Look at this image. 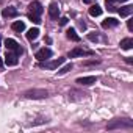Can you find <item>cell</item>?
<instances>
[{"mask_svg": "<svg viewBox=\"0 0 133 133\" xmlns=\"http://www.w3.org/2000/svg\"><path fill=\"white\" fill-rule=\"evenodd\" d=\"M63 63H64V58H56V59H53V61H47V59H45V61L42 63V66H44L45 69H52V71H53V69H58Z\"/></svg>", "mask_w": 133, "mask_h": 133, "instance_id": "obj_4", "label": "cell"}, {"mask_svg": "<svg viewBox=\"0 0 133 133\" xmlns=\"http://www.w3.org/2000/svg\"><path fill=\"white\" fill-rule=\"evenodd\" d=\"M38 36H39V30L38 28H30L28 33H27V39H30V41H35Z\"/></svg>", "mask_w": 133, "mask_h": 133, "instance_id": "obj_18", "label": "cell"}, {"mask_svg": "<svg viewBox=\"0 0 133 133\" xmlns=\"http://www.w3.org/2000/svg\"><path fill=\"white\" fill-rule=\"evenodd\" d=\"M11 27H13L14 31H19V33H21V31L25 30V22H22V21H16V22H13Z\"/></svg>", "mask_w": 133, "mask_h": 133, "instance_id": "obj_16", "label": "cell"}, {"mask_svg": "<svg viewBox=\"0 0 133 133\" xmlns=\"http://www.w3.org/2000/svg\"><path fill=\"white\" fill-rule=\"evenodd\" d=\"M88 39H89V41H97V39H99V36H97V33H96V31H92V33H89V35H88Z\"/></svg>", "mask_w": 133, "mask_h": 133, "instance_id": "obj_21", "label": "cell"}, {"mask_svg": "<svg viewBox=\"0 0 133 133\" xmlns=\"http://www.w3.org/2000/svg\"><path fill=\"white\" fill-rule=\"evenodd\" d=\"M49 14H50V17L52 19H58V16H59V6H58V3H50V6H49Z\"/></svg>", "mask_w": 133, "mask_h": 133, "instance_id": "obj_9", "label": "cell"}, {"mask_svg": "<svg viewBox=\"0 0 133 133\" xmlns=\"http://www.w3.org/2000/svg\"><path fill=\"white\" fill-rule=\"evenodd\" d=\"M89 14H91L92 17H97V16L102 14V8H100L99 5H92V6L89 8Z\"/></svg>", "mask_w": 133, "mask_h": 133, "instance_id": "obj_17", "label": "cell"}, {"mask_svg": "<svg viewBox=\"0 0 133 133\" xmlns=\"http://www.w3.org/2000/svg\"><path fill=\"white\" fill-rule=\"evenodd\" d=\"M116 2V0H107V5H113Z\"/></svg>", "mask_w": 133, "mask_h": 133, "instance_id": "obj_26", "label": "cell"}, {"mask_svg": "<svg viewBox=\"0 0 133 133\" xmlns=\"http://www.w3.org/2000/svg\"><path fill=\"white\" fill-rule=\"evenodd\" d=\"M24 96L27 99H44V97H47V91H44V89H31V91H27Z\"/></svg>", "mask_w": 133, "mask_h": 133, "instance_id": "obj_1", "label": "cell"}, {"mask_svg": "<svg viewBox=\"0 0 133 133\" xmlns=\"http://www.w3.org/2000/svg\"><path fill=\"white\" fill-rule=\"evenodd\" d=\"M3 16L5 17H16L17 16V10L14 6H8V8L3 10Z\"/></svg>", "mask_w": 133, "mask_h": 133, "instance_id": "obj_13", "label": "cell"}, {"mask_svg": "<svg viewBox=\"0 0 133 133\" xmlns=\"http://www.w3.org/2000/svg\"><path fill=\"white\" fill-rule=\"evenodd\" d=\"M17 55L16 53H8L6 52V56H5V63H6V66H16L17 64Z\"/></svg>", "mask_w": 133, "mask_h": 133, "instance_id": "obj_11", "label": "cell"}, {"mask_svg": "<svg viewBox=\"0 0 133 133\" xmlns=\"http://www.w3.org/2000/svg\"><path fill=\"white\" fill-rule=\"evenodd\" d=\"M131 13H133V6H131V5L122 6V8L119 10V14H121V17H128V16H130Z\"/></svg>", "mask_w": 133, "mask_h": 133, "instance_id": "obj_12", "label": "cell"}, {"mask_svg": "<svg viewBox=\"0 0 133 133\" xmlns=\"http://www.w3.org/2000/svg\"><path fill=\"white\" fill-rule=\"evenodd\" d=\"M96 80H97L96 77L89 75V77H80V78H77V83L78 85H83V86H89V85H94Z\"/></svg>", "mask_w": 133, "mask_h": 133, "instance_id": "obj_7", "label": "cell"}, {"mask_svg": "<svg viewBox=\"0 0 133 133\" xmlns=\"http://www.w3.org/2000/svg\"><path fill=\"white\" fill-rule=\"evenodd\" d=\"M128 30H130V31L133 30V21H128Z\"/></svg>", "mask_w": 133, "mask_h": 133, "instance_id": "obj_23", "label": "cell"}, {"mask_svg": "<svg viewBox=\"0 0 133 133\" xmlns=\"http://www.w3.org/2000/svg\"><path fill=\"white\" fill-rule=\"evenodd\" d=\"M78 27H80V28H83V30H85V28H86V24H85V22H78Z\"/></svg>", "mask_w": 133, "mask_h": 133, "instance_id": "obj_24", "label": "cell"}, {"mask_svg": "<svg viewBox=\"0 0 133 133\" xmlns=\"http://www.w3.org/2000/svg\"><path fill=\"white\" fill-rule=\"evenodd\" d=\"M121 2H125V0H121Z\"/></svg>", "mask_w": 133, "mask_h": 133, "instance_id": "obj_28", "label": "cell"}, {"mask_svg": "<svg viewBox=\"0 0 133 133\" xmlns=\"http://www.w3.org/2000/svg\"><path fill=\"white\" fill-rule=\"evenodd\" d=\"M131 47H133V39H131V38H125V39L121 41V49H124V50H130Z\"/></svg>", "mask_w": 133, "mask_h": 133, "instance_id": "obj_14", "label": "cell"}, {"mask_svg": "<svg viewBox=\"0 0 133 133\" xmlns=\"http://www.w3.org/2000/svg\"><path fill=\"white\" fill-rule=\"evenodd\" d=\"M28 8H30V13H31V14H36V16H39V14L42 13V5H41L39 2H31Z\"/></svg>", "mask_w": 133, "mask_h": 133, "instance_id": "obj_8", "label": "cell"}, {"mask_svg": "<svg viewBox=\"0 0 133 133\" xmlns=\"http://www.w3.org/2000/svg\"><path fill=\"white\" fill-rule=\"evenodd\" d=\"M36 59L38 61H45V59H49L50 56H52V50L50 49H47V47H42L41 50H38L36 52Z\"/></svg>", "mask_w": 133, "mask_h": 133, "instance_id": "obj_5", "label": "cell"}, {"mask_svg": "<svg viewBox=\"0 0 133 133\" xmlns=\"http://www.w3.org/2000/svg\"><path fill=\"white\" fill-rule=\"evenodd\" d=\"M5 45H6L8 50H14V53H16L17 56L22 55V47H21L14 39H6V41H5Z\"/></svg>", "mask_w": 133, "mask_h": 133, "instance_id": "obj_2", "label": "cell"}, {"mask_svg": "<svg viewBox=\"0 0 133 133\" xmlns=\"http://www.w3.org/2000/svg\"><path fill=\"white\" fill-rule=\"evenodd\" d=\"M68 21H69L68 17H61L59 19V25H66V24H68Z\"/></svg>", "mask_w": 133, "mask_h": 133, "instance_id": "obj_22", "label": "cell"}, {"mask_svg": "<svg viewBox=\"0 0 133 133\" xmlns=\"http://www.w3.org/2000/svg\"><path fill=\"white\" fill-rule=\"evenodd\" d=\"M117 25H119V21L114 19V17H108V19H105L102 22V27L103 28H113V27H117Z\"/></svg>", "mask_w": 133, "mask_h": 133, "instance_id": "obj_10", "label": "cell"}, {"mask_svg": "<svg viewBox=\"0 0 133 133\" xmlns=\"http://www.w3.org/2000/svg\"><path fill=\"white\" fill-rule=\"evenodd\" d=\"M125 61H127V63H128V64H131V63H133V59H131V58H130V56H127V58H125Z\"/></svg>", "mask_w": 133, "mask_h": 133, "instance_id": "obj_25", "label": "cell"}, {"mask_svg": "<svg viewBox=\"0 0 133 133\" xmlns=\"http://www.w3.org/2000/svg\"><path fill=\"white\" fill-rule=\"evenodd\" d=\"M71 69H72V64H66L63 69H59V71H58V75H64V74H68Z\"/></svg>", "mask_w": 133, "mask_h": 133, "instance_id": "obj_19", "label": "cell"}, {"mask_svg": "<svg viewBox=\"0 0 133 133\" xmlns=\"http://www.w3.org/2000/svg\"><path fill=\"white\" fill-rule=\"evenodd\" d=\"M2 64H3V63H2V58H0V68H2Z\"/></svg>", "mask_w": 133, "mask_h": 133, "instance_id": "obj_27", "label": "cell"}, {"mask_svg": "<svg viewBox=\"0 0 133 133\" xmlns=\"http://www.w3.org/2000/svg\"><path fill=\"white\" fill-rule=\"evenodd\" d=\"M28 19L31 21V22H35V24H41V19H39V16H36V14H28Z\"/></svg>", "mask_w": 133, "mask_h": 133, "instance_id": "obj_20", "label": "cell"}, {"mask_svg": "<svg viewBox=\"0 0 133 133\" xmlns=\"http://www.w3.org/2000/svg\"><path fill=\"white\" fill-rule=\"evenodd\" d=\"M83 55H92V52L85 50V49H80V47H75L74 50L69 52V58H77V56H83Z\"/></svg>", "mask_w": 133, "mask_h": 133, "instance_id": "obj_6", "label": "cell"}, {"mask_svg": "<svg viewBox=\"0 0 133 133\" xmlns=\"http://www.w3.org/2000/svg\"><path fill=\"white\" fill-rule=\"evenodd\" d=\"M66 35H68V38H69L71 41H74V42H78V41H80V36L77 35V31H75L74 28H69L68 31H66Z\"/></svg>", "mask_w": 133, "mask_h": 133, "instance_id": "obj_15", "label": "cell"}, {"mask_svg": "<svg viewBox=\"0 0 133 133\" xmlns=\"http://www.w3.org/2000/svg\"><path fill=\"white\" fill-rule=\"evenodd\" d=\"M133 124H131V121H128V119H117V121H113L111 124H108V128L111 130V128H116V127H125V128H130Z\"/></svg>", "mask_w": 133, "mask_h": 133, "instance_id": "obj_3", "label": "cell"}]
</instances>
